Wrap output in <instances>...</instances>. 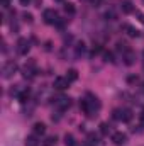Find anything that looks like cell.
<instances>
[{"mask_svg":"<svg viewBox=\"0 0 144 146\" xmlns=\"http://www.w3.org/2000/svg\"><path fill=\"white\" fill-rule=\"evenodd\" d=\"M105 17H107L108 21H114V19H115V12H114V10H107V12H105Z\"/></svg>","mask_w":144,"mask_h":146,"instance_id":"21","label":"cell"},{"mask_svg":"<svg viewBox=\"0 0 144 146\" xmlns=\"http://www.w3.org/2000/svg\"><path fill=\"white\" fill-rule=\"evenodd\" d=\"M136 15L139 17V21H141V22L144 24V14H141V12H136Z\"/></svg>","mask_w":144,"mask_h":146,"instance_id":"26","label":"cell"},{"mask_svg":"<svg viewBox=\"0 0 144 146\" xmlns=\"http://www.w3.org/2000/svg\"><path fill=\"white\" fill-rule=\"evenodd\" d=\"M87 145H88V146H100L98 136H97V134H93V133H90V134H88V138H87Z\"/></svg>","mask_w":144,"mask_h":146,"instance_id":"13","label":"cell"},{"mask_svg":"<svg viewBox=\"0 0 144 146\" xmlns=\"http://www.w3.org/2000/svg\"><path fill=\"white\" fill-rule=\"evenodd\" d=\"M22 17H24V21H26V22H32V15H31L29 12H24V14H22Z\"/></svg>","mask_w":144,"mask_h":146,"instance_id":"22","label":"cell"},{"mask_svg":"<svg viewBox=\"0 0 144 146\" xmlns=\"http://www.w3.org/2000/svg\"><path fill=\"white\" fill-rule=\"evenodd\" d=\"M100 133H102V134H108V133H110V126H108L107 122H102V124H100Z\"/></svg>","mask_w":144,"mask_h":146,"instance_id":"19","label":"cell"},{"mask_svg":"<svg viewBox=\"0 0 144 146\" xmlns=\"http://www.w3.org/2000/svg\"><path fill=\"white\" fill-rule=\"evenodd\" d=\"M54 106H56V109H59V110L68 109V107H70V99H68V97H59V99H56Z\"/></svg>","mask_w":144,"mask_h":146,"instance_id":"9","label":"cell"},{"mask_svg":"<svg viewBox=\"0 0 144 146\" xmlns=\"http://www.w3.org/2000/svg\"><path fill=\"white\" fill-rule=\"evenodd\" d=\"M65 146H76V143H75V138H73V134H65Z\"/></svg>","mask_w":144,"mask_h":146,"instance_id":"15","label":"cell"},{"mask_svg":"<svg viewBox=\"0 0 144 146\" xmlns=\"http://www.w3.org/2000/svg\"><path fill=\"white\" fill-rule=\"evenodd\" d=\"M65 12H66L68 15H75L76 9H75V5H73V3H65Z\"/></svg>","mask_w":144,"mask_h":146,"instance_id":"16","label":"cell"},{"mask_svg":"<svg viewBox=\"0 0 144 146\" xmlns=\"http://www.w3.org/2000/svg\"><path fill=\"white\" fill-rule=\"evenodd\" d=\"M15 72H17V63L15 61H7L3 65V68H2V76L5 80H9V78H12L15 75Z\"/></svg>","mask_w":144,"mask_h":146,"instance_id":"3","label":"cell"},{"mask_svg":"<svg viewBox=\"0 0 144 146\" xmlns=\"http://www.w3.org/2000/svg\"><path fill=\"white\" fill-rule=\"evenodd\" d=\"M32 133H34L36 136H42V134L46 133V124H44V122H36V124L32 126Z\"/></svg>","mask_w":144,"mask_h":146,"instance_id":"10","label":"cell"},{"mask_svg":"<svg viewBox=\"0 0 144 146\" xmlns=\"http://www.w3.org/2000/svg\"><path fill=\"white\" fill-rule=\"evenodd\" d=\"M141 126L144 127V110L141 112Z\"/></svg>","mask_w":144,"mask_h":146,"instance_id":"27","label":"cell"},{"mask_svg":"<svg viewBox=\"0 0 144 146\" xmlns=\"http://www.w3.org/2000/svg\"><path fill=\"white\" fill-rule=\"evenodd\" d=\"M42 19H44L46 24H56L59 17H58V12H56L54 9H46V10L42 12Z\"/></svg>","mask_w":144,"mask_h":146,"instance_id":"4","label":"cell"},{"mask_svg":"<svg viewBox=\"0 0 144 146\" xmlns=\"http://www.w3.org/2000/svg\"><path fill=\"white\" fill-rule=\"evenodd\" d=\"M114 119L115 121H122V122H129L132 119V110L131 109H115L114 110Z\"/></svg>","mask_w":144,"mask_h":146,"instance_id":"2","label":"cell"},{"mask_svg":"<svg viewBox=\"0 0 144 146\" xmlns=\"http://www.w3.org/2000/svg\"><path fill=\"white\" fill-rule=\"evenodd\" d=\"M80 109L83 110V114H87L88 117H93V115H97V112L100 109V102L92 94H87V97L80 100Z\"/></svg>","mask_w":144,"mask_h":146,"instance_id":"1","label":"cell"},{"mask_svg":"<svg viewBox=\"0 0 144 146\" xmlns=\"http://www.w3.org/2000/svg\"><path fill=\"white\" fill-rule=\"evenodd\" d=\"M20 3H22V5H29V3H31V0H20Z\"/></svg>","mask_w":144,"mask_h":146,"instance_id":"28","label":"cell"},{"mask_svg":"<svg viewBox=\"0 0 144 146\" xmlns=\"http://www.w3.org/2000/svg\"><path fill=\"white\" fill-rule=\"evenodd\" d=\"M53 145H56V136H49L44 143V146H53Z\"/></svg>","mask_w":144,"mask_h":146,"instance_id":"20","label":"cell"},{"mask_svg":"<svg viewBox=\"0 0 144 146\" xmlns=\"http://www.w3.org/2000/svg\"><path fill=\"white\" fill-rule=\"evenodd\" d=\"M105 61L114 63V56H112V53H105Z\"/></svg>","mask_w":144,"mask_h":146,"instance_id":"25","label":"cell"},{"mask_svg":"<svg viewBox=\"0 0 144 146\" xmlns=\"http://www.w3.org/2000/svg\"><path fill=\"white\" fill-rule=\"evenodd\" d=\"M29 49H31V42H29L26 37H20V39L17 41V53L24 56V54L29 53Z\"/></svg>","mask_w":144,"mask_h":146,"instance_id":"5","label":"cell"},{"mask_svg":"<svg viewBox=\"0 0 144 146\" xmlns=\"http://www.w3.org/2000/svg\"><path fill=\"white\" fill-rule=\"evenodd\" d=\"M120 9H122L124 14H132V12H134V5H132L129 0H124V2L120 3Z\"/></svg>","mask_w":144,"mask_h":146,"instance_id":"12","label":"cell"},{"mask_svg":"<svg viewBox=\"0 0 144 146\" xmlns=\"http://www.w3.org/2000/svg\"><path fill=\"white\" fill-rule=\"evenodd\" d=\"M68 85H70V80L66 78V76H58V78H54V83H53V87L56 88V90H66L68 88Z\"/></svg>","mask_w":144,"mask_h":146,"instance_id":"6","label":"cell"},{"mask_svg":"<svg viewBox=\"0 0 144 146\" xmlns=\"http://www.w3.org/2000/svg\"><path fill=\"white\" fill-rule=\"evenodd\" d=\"M122 60H124V63L126 65H134V61H136V54H134V51H131V49H127V51H124L122 53Z\"/></svg>","mask_w":144,"mask_h":146,"instance_id":"8","label":"cell"},{"mask_svg":"<svg viewBox=\"0 0 144 146\" xmlns=\"http://www.w3.org/2000/svg\"><path fill=\"white\" fill-rule=\"evenodd\" d=\"M0 5H2V9H9L10 0H0Z\"/></svg>","mask_w":144,"mask_h":146,"instance_id":"24","label":"cell"},{"mask_svg":"<svg viewBox=\"0 0 144 146\" xmlns=\"http://www.w3.org/2000/svg\"><path fill=\"white\" fill-rule=\"evenodd\" d=\"M27 99H29V90H22V92L19 94V100H20V102H26Z\"/></svg>","mask_w":144,"mask_h":146,"instance_id":"18","label":"cell"},{"mask_svg":"<svg viewBox=\"0 0 144 146\" xmlns=\"http://www.w3.org/2000/svg\"><path fill=\"white\" fill-rule=\"evenodd\" d=\"M112 141H114V145H117V146L126 145L127 134H124V133H114V134H112Z\"/></svg>","mask_w":144,"mask_h":146,"instance_id":"7","label":"cell"},{"mask_svg":"<svg viewBox=\"0 0 144 146\" xmlns=\"http://www.w3.org/2000/svg\"><path fill=\"white\" fill-rule=\"evenodd\" d=\"M66 78H68V80H70V83H71V82H75V80H76V78H78V72H76V70H68V75H66Z\"/></svg>","mask_w":144,"mask_h":146,"instance_id":"17","label":"cell"},{"mask_svg":"<svg viewBox=\"0 0 144 146\" xmlns=\"http://www.w3.org/2000/svg\"><path fill=\"white\" fill-rule=\"evenodd\" d=\"M26 146H39V141H37L36 134H34V136H27V138H26Z\"/></svg>","mask_w":144,"mask_h":146,"instance_id":"14","label":"cell"},{"mask_svg":"<svg viewBox=\"0 0 144 146\" xmlns=\"http://www.w3.org/2000/svg\"><path fill=\"white\" fill-rule=\"evenodd\" d=\"M122 29L127 33V36H131V37H137V36H139V31H137L134 26H131V24H124V26H122Z\"/></svg>","mask_w":144,"mask_h":146,"instance_id":"11","label":"cell"},{"mask_svg":"<svg viewBox=\"0 0 144 146\" xmlns=\"http://www.w3.org/2000/svg\"><path fill=\"white\" fill-rule=\"evenodd\" d=\"M143 2H144V0H143Z\"/></svg>","mask_w":144,"mask_h":146,"instance_id":"29","label":"cell"},{"mask_svg":"<svg viewBox=\"0 0 144 146\" xmlns=\"http://www.w3.org/2000/svg\"><path fill=\"white\" fill-rule=\"evenodd\" d=\"M76 53H78V54H80V53H85V44H83V42H80V44H78Z\"/></svg>","mask_w":144,"mask_h":146,"instance_id":"23","label":"cell"}]
</instances>
